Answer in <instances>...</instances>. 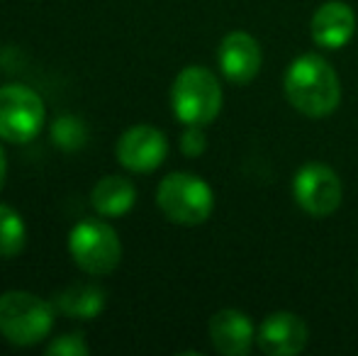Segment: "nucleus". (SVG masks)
<instances>
[{
  "mask_svg": "<svg viewBox=\"0 0 358 356\" xmlns=\"http://www.w3.org/2000/svg\"><path fill=\"white\" fill-rule=\"evenodd\" d=\"M307 337H310V329H307L305 320L295 313H271L264 322L259 325V332H256V342L259 349L268 356H295L307 347Z\"/></svg>",
  "mask_w": 358,
  "mask_h": 356,
  "instance_id": "9",
  "label": "nucleus"
},
{
  "mask_svg": "<svg viewBox=\"0 0 358 356\" xmlns=\"http://www.w3.org/2000/svg\"><path fill=\"white\" fill-rule=\"evenodd\" d=\"M283 83L287 103L307 118H327L341 103L339 73L317 54H302L292 59Z\"/></svg>",
  "mask_w": 358,
  "mask_h": 356,
  "instance_id": "1",
  "label": "nucleus"
},
{
  "mask_svg": "<svg viewBox=\"0 0 358 356\" xmlns=\"http://www.w3.org/2000/svg\"><path fill=\"white\" fill-rule=\"evenodd\" d=\"M57 308L66 318L95 320L105 308V290L95 283H73L54 298Z\"/></svg>",
  "mask_w": 358,
  "mask_h": 356,
  "instance_id": "14",
  "label": "nucleus"
},
{
  "mask_svg": "<svg viewBox=\"0 0 358 356\" xmlns=\"http://www.w3.org/2000/svg\"><path fill=\"white\" fill-rule=\"evenodd\" d=\"M356 32V15L344 0H327L312 15V39L324 49H341Z\"/></svg>",
  "mask_w": 358,
  "mask_h": 356,
  "instance_id": "12",
  "label": "nucleus"
},
{
  "mask_svg": "<svg viewBox=\"0 0 358 356\" xmlns=\"http://www.w3.org/2000/svg\"><path fill=\"white\" fill-rule=\"evenodd\" d=\"M88 352L90 349L80 332L62 334V337H57L54 342L47 344V356H85Z\"/></svg>",
  "mask_w": 358,
  "mask_h": 356,
  "instance_id": "17",
  "label": "nucleus"
},
{
  "mask_svg": "<svg viewBox=\"0 0 358 356\" xmlns=\"http://www.w3.org/2000/svg\"><path fill=\"white\" fill-rule=\"evenodd\" d=\"M171 108L183 124H210L222 110V86L205 66H185L171 88Z\"/></svg>",
  "mask_w": 358,
  "mask_h": 356,
  "instance_id": "4",
  "label": "nucleus"
},
{
  "mask_svg": "<svg viewBox=\"0 0 358 356\" xmlns=\"http://www.w3.org/2000/svg\"><path fill=\"white\" fill-rule=\"evenodd\" d=\"M27 227L17 210L0 203V259H13L24 249Z\"/></svg>",
  "mask_w": 358,
  "mask_h": 356,
  "instance_id": "15",
  "label": "nucleus"
},
{
  "mask_svg": "<svg viewBox=\"0 0 358 356\" xmlns=\"http://www.w3.org/2000/svg\"><path fill=\"white\" fill-rule=\"evenodd\" d=\"M88 139V129H85L83 120L73 118V115H62L57 122L52 124V142L64 152H78L85 147Z\"/></svg>",
  "mask_w": 358,
  "mask_h": 356,
  "instance_id": "16",
  "label": "nucleus"
},
{
  "mask_svg": "<svg viewBox=\"0 0 358 356\" xmlns=\"http://www.w3.org/2000/svg\"><path fill=\"white\" fill-rule=\"evenodd\" d=\"M217 59L227 81L244 86L259 76L264 54H261V44L249 32H229L220 42Z\"/></svg>",
  "mask_w": 358,
  "mask_h": 356,
  "instance_id": "10",
  "label": "nucleus"
},
{
  "mask_svg": "<svg viewBox=\"0 0 358 356\" xmlns=\"http://www.w3.org/2000/svg\"><path fill=\"white\" fill-rule=\"evenodd\" d=\"M156 203L173 225L195 227L203 225L215 210V193L200 176L173 171L159 183Z\"/></svg>",
  "mask_w": 358,
  "mask_h": 356,
  "instance_id": "3",
  "label": "nucleus"
},
{
  "mask_svg": "<svg viewBox=\"0 0 358 356\" xmlns=\"http://www.w3.org/2000/svg\"><path fill=\"white\" fill-rule=\"evenodd\" d=\"M54 327V305L27 290L0 295V334L15 347L44 342Z\"/></svg>",
  "mask_w": 358,
  "mask_h": 356,
  "instance_id": "2",
  "label": "nucleus"
},
{
  "mask_svg": "<svg viewBox=\"0 0 358 356\" xmlns=\"http://www.w3.org/2000/svg\"><path fill=\"white\" fill-rule=\"evenodd\" d=\"M292 198L312 218H329L341 205V180L331 166L310 162L292 178Z\"/></svg>",
  "mask_w": 358,
  "mask_h": 356,
  "instance_id": "7",
  "label": "nucleus"
},
{
  "mask_svg": "<svg viewBox=\"0 0 358 356\" xmlns=\"http://www.w3.org/2000/svg\"><path fill=\"white\" fill-rule=\"evenodd\" d=\"M69 254L90 276H108L122 262V244L105 220H80L69 232Z\"/></svg>",
  "mask_w": 358,
  "mask_h": 356,
  "instance_id": "5",
  "label": "nucleus"
},
{
  "mask_svg": "<svg viewBox=\"0 0 358 356\" xmlns=\"http://www.w3.org/2000/svg\"><path fill=\"white\" fill-rule=\"evenodd\" d=\"M5 173H8V162H5V152H3V147H0V188H3V183H5Z\"/></svg>",
  "mask_w": 358,
  "mask_h": 356,
  "instance_id": "19",
  "label": "nucleus"
},
{
  "mask_svg": "<svg viewBox=\"0 0 358 356\" xmlns=\"http://www.w3.org/2000/svg\"><path fill=\"white\" fill-rule=\"evenodd\" d=\"M47 108L37 90L8 83L0 88V139L27 144L42 132Z\"/></svg>",
  "mask_w": 358,
  "mask_h": 356,
  "instance_id": "6",
  "label": "nucleus"
},
{
  "mask_svg": "<svg viewBox=\"0 0 358 356\" xmlns=\"http://www.w3.org/2000/svg\"><path fill=\"white\" fill-rule=\"evenodd\" d=\"M210 342L224 356H246L256 342V327L249 315L227 308L210 318Z\"/></svg>",
  "mask_w": 358,
  "mask_h": 356,
  "instance_id": "11",
  "label": "nucleus"
},
{
  "mask_svg": "<svg viewBox=\"0 0 358 356\" xmlns=\"http://www.w3.org/2000/svg\"><path fill=\"white\" fill-rule=\"evenodd\" d=\"M208 147V137H205L200 124H185V132L180 137V152L185 157H200Z\"/></svg>",
  "mask_w": 358,
  "mask_h": 356,
  "instance_id": "18",
  "label": "nucleus"
},
{
  "mask_svg": "<svg viewBox=\"0 0 358 356\" xmlns=\"http://www.w3.org/2000/svg\"><path fill=\"white\" fill-rule=\"evenodd\" d=\"M115 154H117L120 166H124L127 171L151 173L166 162L169 139L161 129L151 124H134L117 139Z\"/></svg>",
  "mask_w": 358,
  "mask_h": 356,
  "instance_id": "8",
  "label": "nucleus"
},
{
  "mask_svg": "<svg viewBox=\"0 0 358 356\" xmlns=\"http://www.w3.org/2000/svg\"><path fill=\"white\" fill-rule=\"evenodd\" d=\"M90 203L103 218H122L137 203V188L124 176H105L90 190Z\"/></svg>",
  "mask_w": 358,
  "mask_h": 356,
  "instance_id": "13",
  "label": "nucleus"
}]
</instances>
